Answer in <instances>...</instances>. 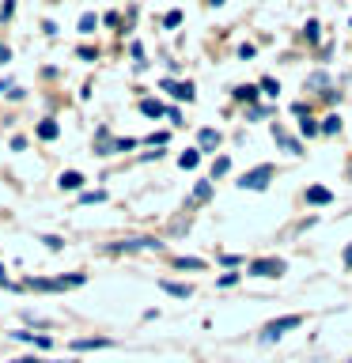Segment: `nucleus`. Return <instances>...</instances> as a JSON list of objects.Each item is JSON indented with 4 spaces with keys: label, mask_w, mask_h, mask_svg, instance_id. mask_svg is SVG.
<instances>
[{
    "label": "nucleus",
    "mask_w": 352,
    "mask_h": 363,
    "mask_svg": "<svg viewBox=\"0 0 352 363\" xmlns=\"http://www.w3.org/2000/svg\"><path fill=\"white\" fill-rule=\"evenodd\" d=\"M8 61H11V50H8V45H4V42H0V68H4Z\"/></svg>",
    "instance_id": "obj_45"
},
{
    "label": "nucleus",
    "mask_w": 352,
    "mask_h": 363,
    "mask_svg": "<svg viewBox=\"0 0 352 363\" xmlns=\"http://www.w3.org/2000/svg\"><path fill=\"white\" fill-rule=\"evenodd\" d=\"M220 140H224L220 129H201V133H197V152L209 155V152H216V147H220Z\"/></svg>",
    "instance_id": "obj_7"
},
{
    "label": "nucleus",
    "mask_w": 352,
    "mask_h": 363,
    "mask_svg": "<svg viewBox=\"0 0 352 363\" xmlns=\"http://www.w3.org/2000/svg\"><path fill=\"white\" fill-rule=\"evenodd\" d=\"M334 201V193H329L326 186H311L307 189V204H329Z\"/></svg>",
    "instance_id": "obj_19"
},
{
    "label": "nucleus",
    "mask_w": 352,
    "mask_h": 363,
    "mask_svg": "<svg viewBox=\"0 0 352 363\" xmlns=\"http://www.w3.org/2000/svg\"><path fill=\"white\" fill-rule=\"evenodd\" d=\"M227 170H231V159H227V155H216V159H212V182L224 178Z\"/></svg>",
    "instance_id": "obj_23"
},
{
    "label": "nucleus",
    "mask_w": 352,
    "mask_h": 363,
    "mask_svg": "<svg viewBox=\"0 0 352 363\" xmlns=\"http://www.w3.org/2000/svg\"><path fill=\"white\" fill-rule=\"evenodd\" d=\"M216 284H220V288H235V284H238V272H224Z\"/></svg>",
    "instance_id": "obj_41"
},
{
    "label": "nucleus",
    "mask_w": 352,
    "mask_h": 363,
    "mask_svg": "<svg viewBox=\"0 0 352 363\" xmlns=\"http://www.w3.org/2000/svg\"><path fill=\"white\" fill-rule=\"evenodd\" d=\"M341 261H345V265H348V269H352V242H348V246H345V254H341Z\"/></svg>",
    "instance_id": "obj_46"
},
{
    "label": "nucleus",
    "mask_w": 352,
    "mask_h": 363,
    "mask_svg": "<svg viewBox=\"0 0 352 363\" xmlns=\"http://www.w3.org/2000/svg\"><path fill=\"white\" fill-rule=\"evenodd\" d=\"M106 201V189H84L79 193V204H102Z\"/></svg>",
    "instance_id": "obj_25"
},
{
    "label": "nucleus",
    "mask_w": 352,
    "mask_h": 363,
    "mask_svg": "<svg viewBox=\"0 0 352 363\" xmlns=\"http://www.w3.org/2000/svg\"><path fill=\"white\" fill-rule=\"evenodd\" d=\"M11 16H16V0H4V4H0V27L11 23Z\"/></svg>",
    "instance_id": "obj_32"
},
{
    "label": "nucleus",
    "mask_w": 352,
    "mask_h": 363,
    "mask_svg": "<svg viewBox=\"0 0 352 363\" xmlns=\"http://www.w3.org/2000/svg\"><path fill=\"white\" fill-rule=\"evenodd\" d=\"M110 345H114L110 337H76L72 352H95V348H110Z\"/></svg>",
    "instance_id": "obj_10"
},
{
    "label": "nucleus",
    "mask_w": 352,
    "mask_h": 363,
    "mask_svg": "<svg viewBox=\"0 0 352 363\" xmlns=\"http://www.w3.org/2000/svg\"><path fill=\"white\" fill-rule=\"evenodd\" d=\"M136 144H141L136 136H114V152H133Z\"/></svg>",
    "instance_id": "obj_27"
},
{
    "label": "nucleus",
    "mask_w": 352,
    "mask_h": 363,
    "mask_svg": "<svg viewBox=\"0 0 352 363\" xmlns=\"http://www.w3.org/2000/svg\"><path fill=\"white\" fill-rule=\"evenodd\" d=\"M87 277L84 272H72V277H57V280H45V277H31L27 288L31 291H68V288H84Z\"/></svg>",
    "instance_id": "obj_3"
},
{
    "label": "nucleus",
    "mask_w": 352,
    "mask_h": 363,
    "mask_svg": "<svg viewBox=\"0 0 352 363\" xmlns=\"http://www.w3.org/2000/svg\"><path fill=\"white\" fill-rule=\"evenodd\" d=\"M167 140H170V133H152V136H148V144H152V147H167Z\"/></svg>",
    "instance_id": "obj_38"
},
{
    "label": "nucleus",
    "mask_w": 352,
    "mask_h": 363,
    "mask_svg": "<svg viewBox=\"0 0 352 363\" xmlns=\"http://www.w3.org/2000/svg\"><path fill=\"white\" fill-rule=\"evenodd\" d=\"M348 363H352V359H348Z\"/></svg>",
    "instance_id": "obj_50"
},
{
    "label": "nucleus",
    "mask_w": 352,
    "mask_h": 363,
    "mask_svg": "<svg viewBox=\"0 0 352 363\" xmlns=\"http://www.w3.org/2000/svg\"><path fill=\"white\" fill-rule=\"evenodd\" d=\"M299 133H303V136H318V133H322V125H318V118H311V113H307V118H299Z\"/></svg>",
    "instance_id": "obj_21"
},
{
    "label": "nucleus",
    "mask_w": 352,
    "mask_h": 363,
    "mask_svg": "<svg viewBox=\"0 0 352 363\" xmlns=\"http://www.w3.org/2000/svg\"><path fill=\"white\" fill-rule=\"evenodd\" d=\"M299 325H303V318H299V314H280V318H273V322L261 325L258 340H261V345H277L284 333H292V329H299Z\"/></svg>",
    "instance_id": "obj_1"
},
{
    "label": "nucleus",
    "mask_w": 352,
    "mask_h": 363,
    "mask_svg": "<svg viewBox=\"0 0 352 363\" xmlns=\"http://www.w3.org/2000/svg\"><path fill=\"white\" fill-rule=\"evenodd\" d=\"M163 118H167V121L178 129V125H182V110H178V106H167V113H163Z\"/></svg>",
    "instance_id": "obj_39"
},
{
    "label": "nucleus",
    "mask_w": 352,
    "mask_h": 363,
    "mask_svg": "<svg viewBox=\"0 0 352 363\" xmlns=\"http://www.w3.org/2000/svg\"><path fill=\"white\" fill-rule=\"evenodd\" d=\"M42 34H45V38H57V34H61V27H57L53 19H42Z\"/></svg>",
    "instance_id": "obj_37"
},
{
    "label": "nucleus",
    "mask_w": 352,
    "mask_h": 363,
    "mask_svg": "<svg viewBox=\"0 0 352 363\" xmlns=\"http://www.w3.org/2000/svg\"><path fill=\"white\" fill-rule=\"evenodd\" d=\"M76 57H79V61H99V50H95V45H79Z\"/></svg>",
    "instance_id": "obj_36"
},
{
    "label": "nucleus",
    "mask_w": 352,
    "mask_h": 363,
    "mask_svg": "<svg viewBox=\"0 0 352 363\" xmlns=\"http://www.w3.org/2000/svg\"><path fill=\"white\" fill-rule=\"evenodd\" d=\"M258 91H261V95H265V99H277V95H280V84H277V79H273V76H265V79H261V84H258Z\"/></svg>",
    "instance_id": "obj_22"
},
{
    "label": "nucleus",
    "mask_w": 352,
    "mask_h": 363,
    "mask_svg": "<svg viewBox=\"0 0 352 363\" xmlns=\"http://www.w3.org/2000/svg\"><path fill=\"white\" fill-rule=\"evenodd\" d=\"M269 182H273V167L261 163V167H254V170H246V174L238 178L235 186H238V189H250V193H261V189H269Z\"/></svg>",
    "instance_id": "obj_4"
},
{
    "label": "nucleus",
    "mask_w": 352,
    "mask_h": 363,
    "mask_svg": "<svg viewBox=\"0 0 352 363\" xmlns=\"http://www.w3.org/2000/svg\"><path fill=\"white\" fill-rule=\"evenodd\" d=\"M0 288H16V284H11V280L4 277V265H0Z\"/></svg>",
    "instance_id": "obj_48"
},
{
    "label": "nucleus",
    "mask_w": 352,
    "mask_h": 363,
    "mask_svg": "<svg viewBox=\"0 0 352 363\" xmlns=\"http://www.w3.org/2000/svg\"><path fill=\"white\" fill-rule=\"evenodd\" d=\"M163 27H167V30L182 27V11H178V8H175V11H167V16H163Z\"/></svg>",
    "instance_id": "obj_34"
},
{
    "label": "nucleus",
    "mask_w": 352,
    "mask_h": 363,
    "mask_svg": "<svg viewBox=\"0 0 352 363\" xmlns=\"http://www.w3.org/2000/svg\"><path fill=\"white\" fill-rule=\"evenodd\" d=\"M99 27H102V23H99V16H95V11H84V16L76 19V30L84 34V38H87V34H95Z\"/></svg>",
    "instance_id": "obj_15"
},
{
    "label": "nucleus",
    "mask_w": 352,
    "mask_h": 363,
    "mask_svg": "<svg viewBox=\"0 0 352 363\" xmlns=\"http://www.w3.org/2000/svg\"><path fill=\"white\" fill-rule=\"evenodd\" d=\"M326 84H329L326 72H311V76H307V91H314V95H318V87H326Z\"/></svg>",
    "instance_id": "obj_28"
},
{
    "label": "nucleus",
    "mask_w": 352,
    "mask_h": 363,
    "mask_svg": "<svg viewBox=\"0 0 352 363\" xmlns=\"http://www.w3.org/2000/svg\"><path fill=\"white\" fill-rule=\"evenodd\" d=\"M99 23H102V27H121V16H118V11H102Z\"/></svg>",
    "instance_id": "obj_35"
},
{
    "label": "nucleus",
    "mask_w": 352,
    "mask_h": 363,
    "mask_svg": "<svg viewBox=\"0 0 352 363\" xmlns=\"http://www.w3.org/2000/svg\"><path fill=\"white\" fill-rule=\"evenodd\" d=\"M152 250H163V242L152 235H133V238H118V242L106 246V254H152Z\"/></svg>",
    "instance_id": "obj_2"
},
{
    "label": "nucleus",
    "mask_w": 352,
    "mask_h": 363,
    "mask_svg": "<svg viewBox=\"0 0 352 363\" xmlns=\"http://www.w3.org/2000/svg\"><path fill=\"white\" fill-rule=\"evenodd\" d=\"M273 136H277V144H280V147H284V152H288V155H303V144L295 140V136H288V133H284L280 125H273Z\"/></svg>",
    "instance_id": "obj_12"
},
{
    "label": "nucleus",
    "mask_w": 352,
    "mask_h": 363,
    "mask_svg": "<svg viewBox=\"0 0 352 363\" xmlns=\"http://www.w3.org/2000/svg\"><path fill=\"white\" fill-rule=\"evenodd\" d=\"M16 340H27V345H34L38 352H45V348H53V337H45V333H31V329H16L11 333Z\"/></svg>",
    "instance_id": "obj_8"
},
{
    "label": "nucleus",
    "mask_w": 352,
    "mask_h": 363,
    "mask_svg": "<svg viewBox=\"0 0 352 363\" xmlns=\"http://www.w3.org/2000/svg\"><path fill=\"white\" fill-rule=\"evenodd\" d=\"M212 201V178H204L193 186V204H209Z\"/></svg>",
    "instance_id": "obj_18"
},
{
    "label": "nucleus",
    "mask_w": 352,
    "mask_h": 363,
    "mask_svg": "<svg viewBox=\"0 0 352 363\" xmlns=\"http://www.w3.org/2000/svg\"><path fill=\"white\" fill-rule=\"evenodd\" d=\"M34 136H38L42 144H53L57 136H61V125H57L53 118H42V121H38V129H34Z\"/></svg>",
    "instance_id": "obj_9"
},
{
    "label": "nucleus",
    "mask_w": 352,
    "mask_h": 363,
    "mask_svg": "<svg viewBox=\"0 0 352 363\" xmlns=\"http://www.w3.org/2000/svg\"><path fill=\"white\" fill-rule=\"evenodd\" d=\"M84 174H79V170H65V174L61 178H57V186H61V189H68V193H84Z\"/></svg>",
    "instance_id": "obj_13"
},
{
    "label": "nucleus",
    "mask_w": 352,
    "mask_h": 363,
    "mask_svg": "<svg viewBox=\"0 0 352 363\" xmlns=\"http://www.w3.org/2000/svg\"><path fill=\"white\" fill-rule=\"evenodd\" d=\"M303 34H307V42H318V38H322V27H318V19H307Z\"/></svg>",
    "instance_id": "obj_29"
},
{
    "label": "nucleus",
    "mask_w": 352,
    "mask_h": 363,
    "mask_svg": "<svg viewBox=\"0 0 352 363\" xmlns=\"http://www.w3.org/2000/svg\"><path fill=\"white\" fill-rule=\"evenodd\" d=\"M136 106H141V113H144V118H163V113H167V106H163L159 99H141Z\"/></svg>",
    "instance_id": "obj_17"
},
{
    "label": "nucleus",
    "mask_w": 352,
    "mask_h": 363,
    "mask_svg": "<svg viewBox=\"0 0 352 363\" xmlns=\"http://www.w3.org/2000/svg\"><path fill=\"white\" fill-rule=\"evenodd\" d=\"M159 288H163L167 295H175V299H189L193 295L189 284H178V280H159Z\"/></svg>",
    "instance_id": "obj_14"
},
{
    "label": "nucleus",
    "mask_w": 352,
    "mask_h": 363,
    "mask_svg": "<svg viewBox=\"0 0 352 363\" xmlns=\"http://www.w3.org/2000/svg\"><path fill=\"white\" fill-rule=\"evenodd\" d=\"M42 242H45V250H53V254H57V250H65V238L61 235H42Z\"/></svg>",
    "instance_id": "obj_33"
},
{
    "label": "nucleus",
    "mask_w": 352,
    "mask_h": 363,
    "mask_svg": "<svg viewBox=\"0 0 352 363\" xmlns=\"http://www.w3.org/2000/svg\"><path fill=\"white\" fill-rule=\"evenodd\" d=\"M159 91H167V95L178 99V102H193V99H197V87H193L189 79H159Z\"/></svg>",
    "instance_id": "obj_6"
},
{
    "label": "nucleus",
    "mask_w": 352,
    "mask_h": 363,
    "mask_svg": "<svg viewBox=\"0 0 352 363\" xmlns=\"http://www.w3.org/2000/svg\"><path fill=\"white\" fill-rule=\"evenodd\" d=\"M258 50H254V45H250V42H243V45H238V57H243V61H250V57H254Z\"/></svg>",
    "instance_id": "obj_43"
},
{
    "label": "nucleus",
    "mask_w": 352,
    "mask_h": 363,
    "mask_svg": "<svg viewBox=\"0 0 352 363\" xmlns=\"http://www.w3.org/2000/svg\"><path fill=\"white\" fill-rule=\"evenodd\" d=\"M27 147V136H11V152H23Z\"/></svg>",
    "instance_id": "obj_44"
},
{
    "label": "nucleus",
    "mask_w": 352,
    "mask_h": 363,
    "mask_svg": "<svg viewBox=\"0 0 352 363\" xmlns=\"http://www.w3.org/2000/svg\"><path fill=\"white\" fill-rule=\"evenodd\" d=\"M322 133L326 136H337L341 133V118H337V113H326V118H322Z\"/></svg>",
    "instance_id": "obj_26"
},
{
    "label": "nucleus",
    "mask_w": 352,
    "mask_h": 363,
    "mask_svg": "<svg viewBox=\"0 0 352 363\" xmlns=\"http://www.w3.org/2000/svg\"><path fill=\"white\" fill-rule=\"evenodd\" d=\"M175 269H204L201 257H175Z\"/></svg>",
    "instance_id": "obj_31"
},
{
    "label": "nucleus",
    "mask_w": 352,
    "mask_h": 363,
    "mask_svg": "<svg viewBox=\"0 0 352 363\" xmlns=\"http://www.w3.org/2000/svg\"><path fill=\"white\" fill-rule=\"evenodd\" d=\"M11 363H45V359H38V356H19V359H11Z\"/></svg>",
    "instance_id": "obj_47"
},
{
    "label": "nucleus",
    "mask_w": 352,
    "mask_h": 363,
    "mask_svg": "<svg viewBox=\"0 0 352 363\" xmlns=\"http://www.w3.org/2000/svg\"><path fill=\"white\" fill-rule=\"evenodd\" d=\"M11 91H16V79H11V76H4V79H0V99H8Z\"/></svg>",
    "instance_id": "obj_40"
},
{
    "label": "nucleus",
    "mask_w": 352,
    "mask_h": 363,
    "mask_svg": "<svg viewBox=\"0 0 352 363\" xmlns=\"http://www.w3.org/2000/svg\"><path fill=\"white\" fill-rule=\"evenodd\" d=\"M250 272H254V277H265V280H277L288 272V265H284V257H258V261H250Z\"/></svg>",
    "instance_id": "obj_5"
},
{
    "label": "nucleus",
    "mask_w": 352,
    "mask_h": 363,
    "mask_svg": "<svg viewBox=\"0 0 352 363\" xmlns=\"http://www.w3.org/2000/svg\"><path fill=\"white\" fill-rule=\"evenodd\" d=\"M269 113H273L269 106H258V102H254V106H250V110H246V118H250V121H265V118H269Z\"/></svg>",
    "instance_id": "obj_30"
},
{
    "label": "nucleus",
    "mask_w": 352,
    "mask_h": 363,
    "mask_svg": "<svg viewBox=\"0 0 352 363\" xmlns=\"http://www.w3.org/2000/svg\"><path fill=\"white\" fill-rule=\"evenodd\" d=\"M220 261H224V265H227V269H238V265H243V257H238V254H224Z\"/></svg>",
    "instance_id": "obj_42"
},
{
    "label": "nucleus",
    "mask_w": 352,
    "mask_h": 363,
    "mask_svg": "<svg viewBox=\"0 0 352 363\" xmlns=\"http://www.w3.org/2000/svg\"><path fill=\"white\" fill-rule=\"evenodd\" d=\"M258 95H261V91H258L254 84H238V87L231 91V99H235V102H250V106L258 102Z\"/></svg>",
    "instance_id": "obj_16"
},
{
    "label": "nucleus",
    "mask_w": 352,
    "mask_h": 363,
    "mask_svg": "<svg viewBox=\"0 0 352 363\" xmlns=\"http://www.w3.org/2000/svg\"><path fill=\"white\" fill-rule=\"evenodd\" d=\"M95 155H114V133L106 129V125L95 129Z\"/></svg>",
    "instance_id": "obj_11"
},
{
    "label": "nucleus",
    "mask_w": 352,
    "mask_h": 363,
    "mask_svg": "<svg viewBox=\"0 0 352 363\" xmlns=\"http://www.w3.org/2000/svg\"><path fill=\"white\" fill-rule=\"evenodd\" d=\"M61 363H76V359H61Z\"/></svg>",
    "instance_id": "obj_49"
},
{
    "label": "nucleus",
    "mask_w": 352,
    "mask_h": 363,
    "mask_svg": "<svg viewBox=\"0 0 352 363\" xmlns=\"http://www.w3.org/2000/svg\"><path fill=\"white\" fill-rule=\"evenodd\" d=\"M197 163H201V152H197V147H186V152L178 155V167H182V170H197Z\"/></svg>",
    "instance_id": "obj_20"
},
{
    "label": "nucleus",
    "mask_w": 352,
    "mask_h": 363,
    "mask_svg": "<svg viewBox=\"0 0 352 363\" xmlns=\"http://www.w3.org/2000/svg\"><path fill=\"white\" fill-rule=\"evenodd\" d=\"M129 57L136 61V72H144V68H148V61H144V45H141V42H129Z\"/></svg>",
    "instance_id": "obj_24"
}]
</instances>
